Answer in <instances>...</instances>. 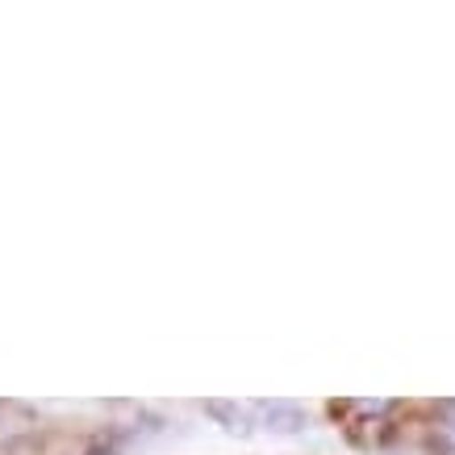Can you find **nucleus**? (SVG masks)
I'll return each instance as SVG.
<instances>
[{
	"label": "nucleus",
	"mask_w": 455,
	"mask_h": 455,
	"mask_svg": "<svg viewBox=\"0 0 455 455\" xmlns=\"http://www.w3.org/2000/svg\"><path fill=\"white\" fill-rule=\"evenodd\" d=\"M430 451L435 455H455V401L443 405L435 427H430Z\"/></svg>",
	"instance_id": "7ed1b4c3"
},
{
	"label": "nucleus",
	"mask_w": 455,
	"mask_h": 455,
	"mask_svg": "<svg viewBox=\"0 0 455 455\" xmlns=\"http://www.w3.org/2000/svg\"><path fill=\"white\" fill-rule=\"evenodd\" d=\"M213 418H221L230 430H238V435H251V430L259 427V405H230V401H209L205 405Z\"/></svg>",
	"instance_id": "f257e3e1"
},
{
	"label": "nucleus",
	"mask_w": 455,
	"mask_h": 455,
	"mask_svg": "<svg viewBox=\"0 0 455 455\" xmlns=\"http://www.w3.org/2000/svg\"><path fill=\"white\" fill-rule=\"evenodd\" d=\"M259 427L267 430H280V435H292V430H301L305 427V418L297 405H259Z\"/></svg>",
	"instance_id": "f03ea898"
}]
</instances>
